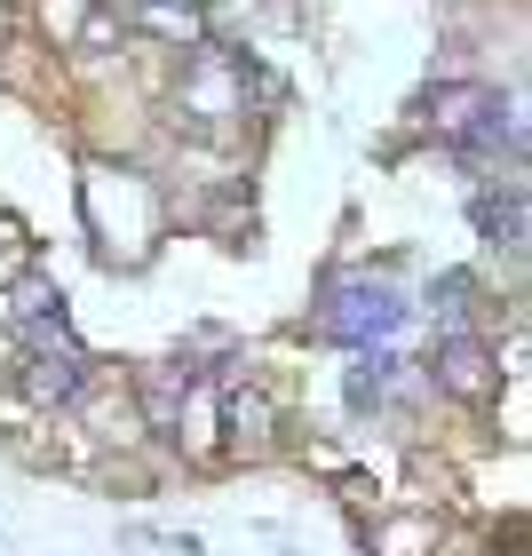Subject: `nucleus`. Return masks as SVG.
I'll use <instances>...</instances> for the list:
<instances>
[{"instance_id": "f257e3e1", "label": "nucleus", "mask_w": 532, "mask_h": 556, "mask_svg": "<svg viewBox=\"0 0 532 556\" xmlns=\"http://www.w3.org/2000/svg\"><path fill=\"white\" fill-rule=\"evenodd\" d=\"M326 334L334 342H390L397 326H405V302L390 287H373V278H342L334 294H326Z\"/></svg>"}, {"instance_id": "f03ea898", "label": "nucleus", "mask_w": 532, "mask_h": 556, "mask_svg": "<svg viewBox=\"0 0 532 556\" xmlns=\"http://www.w3.org/2000/svg\"><path fill=\"white\" fill-rule=\"evenodd\" d=\"M175 104H183L191 119H207V128H231V119L246 112V72H239L231 56H215V48H199Z\"/></svg>"}, {"instance_id": "7ed1b4c3", "label": "nucleus", "mask_w": 532, "mask_h": 556, "mask_svg": "<svg viewBox=\"0 0 532 556\" xmlns=\"http://www.w3.org/2000/svg\"><path fill=\"white\" fill-rule=\"evenodd\" d=\"M438 382L453 397H469V406H485V397L501 390V366H493V350L477 342V334H445L438 342Z\"/></svg>"}, {"instance_id": "20e7f679", "label": "nucleus", "mask_w": 532, "mask_h": 556, "mask_svg": "<svg viewBox=\"0 0 532 556\" xmlns=\"http://www.w3.org/2000/svg\"><path fill=\"white\" fill-rule=\"evenodd\" d=\"M56 287H48L40 270H16V287L0 294V326H33V318H56Z\"/></svg>"}, {"instance_id": "39448f33", "label": "nucleus", "mask_w": 532, "mask_h": 556, "mask_svg": "<svg viewBox=\"0 0 532 556\" xmlns=\"http://www.w3.org/2000/svg\"><path fill=\"white\" fill-rule=\"evenodd\" d=\"M477 223H485V239L501 247V255H524V199H517V191H509V199H485Z\"/></svg>"}, {"instance_id": "423d86ee", "label": "nucleus", "mask_w": 532, "mask_h": 556, "mask_svg": "<svg viewBox=\"0 0 532 556\" xmlns=\"http://www.w3.org/2000/svg\"><path fill=\"white\" fill-rule=\"evenodd\" d=\"M136 16L151 24V33H167V40H199V9L191 0H143Z\"/></svg>"}, {"instance_id": "0eeeda50", "label": "nucleus", "mask_w": 532, "mask_h": 556, "mask_svg": "<svg viewBox=\"0 0 532 556\" xmlns=\"http://www.w3.org/2000/svg\"><path fill=\"white\" fill-rule=\"evenodd\" d=\"M469 278L461 270H453V278H438V294H429V302H438V318H445V334H469Z\"/></svg>"}, {"instance_id": "6e6552de", "label": "nucleus", "mask_w": 532, "mask_h": 556, "mask_svg": "<svg viewBox=\"0 0 532 556\" xmlns=\"http://www.w3.org/2000/svg\"><path fill=\"white\" fill-rule=\"evenodd\" d=\"M231 438L239 445H263L270 438V397H231Z\"/></svg>"}, {"instance_id": "1a4fd4ad", "label": "nucleus", "mask_w": 532, "mask_h": 556, "mask_svg": "<svg viewBox=\"0 0 532 556\" xmlns=\"http://www.w3.org/2000/svg\"><path fill=\"white\" fill-rule=\"evenodd\" d=\"M24 270V239L9 231V223H0V287H9V278Z\"/></svg>"}, {"instance_id": "9d476101", "label": "nucleus", "mask_w": 532, "mask_h": 556, "mask_svg": "<svg viewBox=\"0 0 532 556\" xmlns=\"http://www.w3.org/2000/svg\"><path fill=\"white\" fill-rule=\"evenodd\" d=\"M0 374H16V334L0 326Z\"/></svg>"}, {"instance_id": "9b49d317", "label": "nucleus", "mask_w": 532, "mask_h": 556, "mask_svg": "<svg viewBox=\"0 0 532 556\" xmlns=\"http://www.w3.org/2000/svg\"><path fill=\"white\" fill-rule=\"evenodd\" d=\"M112 9H143V0H112Z\"/></svg>"}]
</instances>
